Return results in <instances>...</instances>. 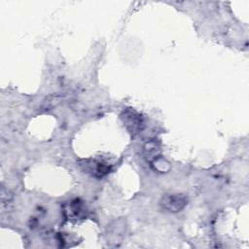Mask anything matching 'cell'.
Instances as JSON below:
<instances>
[{
    "instance_id": "3957f363",
    "label": "cell",
    "mask_w": 249,
    "mask_h": 249,
    "mask_svg": "<svg viewBox=\"0 0 249 249\" xmlns=\"http://www.w3.org/2000/svg\"><path fill=\"white\" fill-rule=\"evenodd\" d=\"M144 151H145V155H146V158L147 160L153 161L155 160L156 159H158L160 156V147L159 145L154 142V141H151L149 143H147L144 147Z\"/></svg>"
},
{
    "instance_id": "6da1fadb",
    "label": "cell",
    "mask_w": 249,
    "mask_h": 249,
    "mask_svg": "<svg viewBox=\"0 0 249 249\" xmlns=\"http://www.w3.org/2000/svg\"><path fill=\"white\" fill-rule=\"evenodd\" d=\"M160 204L166 211L175 213L181 211L186 206L187 198L183 195L168 194L161 197Z\"/></svg>"
},
{
    "instance_id": "7a4b0ae2",
    "label": "cell",
    "mask_w": 249,
    "mask_h": 249,
    "mask_svg": "<svg viewBox=\"0 0 249 249\" xmlns=\"http://www.w3.org/2000/svg\"><path fill=\"white\" fill-rule=\"evenodd\" d=\"M122 118L124 120V125L131 133H137L141 129V118L136 112L126 110L124 112V116Z\"/></svg>"
}]
</instances>
